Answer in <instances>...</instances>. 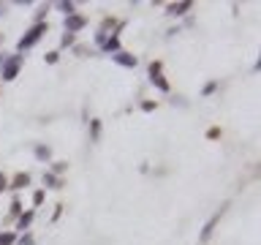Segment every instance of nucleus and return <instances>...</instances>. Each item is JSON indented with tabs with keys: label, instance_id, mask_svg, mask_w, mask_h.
Segmentation results:
<instances>
[{
	"label": "nucleus",
	"instance_id": "6",
	"mask_svg": "<svg viewBox=\"0 0 261 245\" xmlns=\"http://www.w3.org/2000/svg\"><path fill=\"white\" fill-rule=\"evenodd\" d=\"M112 60H115L117 65H123V68H136L139 65V57L131 55V52H123V49H120L117 55H112Z\"/></svg>",
	"mask_w": 261,
	"mask_h": 245
},
{
	"label": "nucleus",
	"instance_id": "9",
	"mask_svg": "<svg viewBox=\"0 0 261 245\" xmlns=\"http://www.w3.org/2000/svg\"><path fill=\"white\" fill-rule=\"evenodd\" d=\"M33 218H36V210H28V213H22L17 218V229L19 231H28V226L33 223Z\"/></svg>",
	"mask_w": 261,
	"mask_h": 245
},
{
	"label": "nucleus",
	"instance_id": "30",
	"mask_svg": "<svg viewBox=\"0 0 261 245\" xmlns=\"http://www.w3.org/2000/svg\"><path fill=\"white\" fill-rule=\"evenodd\" d=\"M6 63V55H3V52H0V65H3Z\"/></svg>",
	"mask_w": 261,
	"mask_h": 245
},
{
	"label": "nucleus",
	"instance_id": "22",
	"mask_svg": "<svg viewBox=\"0 0 261 245\" xmlns=\"http://www.w3.org/2000/svg\"><path fill=\"white\" fill-rule=\"evenodd\" d=\"M44 60L49 63V65H55V63L60 60V52H46V55H44Z\"/></svg>",
	"mask_w": 261,
	"mask_h": 245
},
{
	"label": "nucleus",
	"instance_id": "15",
	"mask_svg": "<svg viewBox=\"0 0 261 245\" xmlns=\"http://www.w3.org/2000/svg\"><path fill=\"white\" fill-rule=\"evenodd\" d=\"M60 46H76V33H63V38H60Z\"/></svg>",
	"mask_w": 261,
	"mask_h": 245
},
{
	"label": "nucleus",
	"instance_id": "14",
	"mask_svg": "<svg viewBox=\"0 0 261 245\" xmlns=\"http://www.w3.org/2000/svg\"><path fill=\"white\" fill-rule=\"evenodd\" d=\"M90 139L93 142L101 139V120H90Z\"/></svg>",
	"mask_w": 261,
	"mask_h": 245
},
{
	"label": "nucleus",
	"instance_id": "19",
	"mask_svg": "<svg viewBox=\"0 0 261 245\" xmlns=\"http://www.w3.org/2000/svg\"><path fill=\"white\" fill-rule=\"evenodd\" d=\"M65 169H68V161H55V167H52V175H63Z\"/></svg>",
	"mask_w": 261,
	"mask_h": 245
},
{
	"label": "nucleus",
	"instance_id": "23",
	"mask_svg": "<svg viewBox=\"0 0 261 245\" xmlns=\"http://www.w3.org/2000/svg\"><path fill=\"white\" fill-rule=\"evenodd\" d=\"M73 52H76L79 57H84L87 52H90V46H87V44H76V46H73Z\"/></svg>",
	"mask_w": 261,
	"mask_h": 245
},
{
	"label": "nucleus",
	"instance_id": "8",
	"mask_svg": "<svg viewBox=\"0 0 261 245\" xmlns=\"http://www.w3.org/2000/svg\"><path fill=\"white\" fill-rule=\"evenodd\" d=\"M30 185V175L28 172H17L14 177H9V188L11 191H22V188H28Z\"/></svg>",
	"mask_w": 261,
	"mask_h": 245
},
{
	"label": "nucleus",
	"instance_id": "28",
	"mask_svg": "<svg viewBox=\"0 0 261 245\" xmlns=\"http://www.w3.org/2000/svg\"><path fill=\"white\" fill-rule=\"evenodd\" d=\"M142 109H144V112H152V109H158V104H155V101H144Z\"/></svg>",
	"mask_w": 261,
	"mask_h": 245
},
{
	"label": "nucleus",
	"instance_id": "7",
	"mask_svg": "<svg viewBox=\"0 0 261 245\" xmlns=\"http://www.w3.org/2000/svg\"><path fill=\"white\" fill-rule=\"evenodd\" d=\"M191 9H193L191 0H180V3H169V6H166V14H169V17H185Z\"/></svg>",
	"mask_w": 261,
	"mask_h": 245
},
{
	"label": "nucleus",
	"instance_id": "25",
	"mask_svg": "<svg viewBox=\"0 0 261 245\" xmlns=\"http://www.w3.org/2000/svg\"><path fill=\"white\" fill-rule=\"evenodd\" d=\"M33 204H44V191H33Z\"/></svg>",
	"mask_w": 261,
	"mask_h": 245
},
{
	"label": "nucleus",
	"instance_id": "21",
	"mask_svg": "<svg viewBox=\"0 0 261 245\" xmlns=\"http://www.w3.org/2000/svg\"><path fill=\"white\" fill-rule=\"evenodd\" d=\"M49 11V3H44V6H38V11H36V25L38 22H44V14Z\"/></svg>",
	"mask_w": 261,
	"mask_h": 245
},
{
	"label": "nucleus",
	"instance_id": "27",
	"mask_svg": "<svg viewBox=\"0 0 261 245\" xmlns=\"http://www.w3.org/2000/svg\"><path fill=\"white\" fill-rule=\"evenodd\" d=\"M63 207H65V204H55V213H52V221H57V218L63 215Z\"/></svg>",
	"mask_w": 261,
	"mask_h": 245
},
{
	"label": "nucleus",
	"instance_id": "18",
	"mask_svg": "<svg viewBox=\"0 0 261 245\" xmlns=\"http://www.w3.org/2000/svg\"><path fill=\"white\" fill-rule=\"evenodd\" d=\"M215 90H218V82H215V79H212V82H207L204 88H202V96H212V93H215Z\"/></svg>",
	"mask_w": 261,
	"mask_h": 245
},
{
	"label": "nucleus",
	"instance_id": "1",
	"mask_svg": "<svg viewBox=\"0 0 261 245\" xmlns=\"http://www.w3.org/2000/svg\"><path fill=\"white\" fill-rule=\"evenodd\" d=\"M44 33H49V25H46V22L33 25V28L17 41V55H19V52H25V49H30V46H36V44L44 38Z\"/></svg>",
	"mask_w": 261,
	"mask_h": 245
},
{
	"label": "nucleus",
	"instance_id": "31",
	"mask_svg": "<svg viewBox=\"0 0 261 245\" xmlns=\"http://www.w3.org/2000/svg\"><path fill=\"white\" fill-rule=\"evenodd\" d=\"M0 41H3V33H0Z\"/></svg>",
	"mask_w": 261,
	"mask_h": 245
},
{
	"label": "nucleus",
	"instance_id": "12",
	"mask_svg": "<svg viewBox=\"0 0 261 245\" xmlns=\"http://www.w3.org/2000/svg\"><path fill=\"white\" fill-rule=\"evenodd\" d=\"M44 185L46 188H63V180L57 175H52V172H44Z\"/></svg>",
	"mask_w": 261,
	"mask_h": 245
},
{
	"label": "nucleus",
	"instance_id": "26",
	"mask_svg": "<svg viewBox=\"0 0 261 245\" xmlns=\"http://www.w3.org/2000/svg\"><path fill=\"white\" fill-rule=\"evenodd\" d=\"M6 188H9V175H6V172H0V194H3Z\"/></svg>",
	"mask_w": 261,
	"mask_h": 245
},
{
	"label": "nucleus",
	"instance_id": "5",
	"mask_svg": "<svg viewBox=\"0 0 261 245\" xmlns=\"http://www.w3.org/2000/svg\"><path fill=\"white\" fill-rule=\"evenodd\" d=\"M226 207H229V204H223V207H220V210H218V213H215V215H212V218H210V221H207V223H204V229H202V234H199V242H207V240H210V237H212V229H215V223L220 221V215H223V213H226Z\"/></svg>",
	"mask_w": 261,
	"mask_h": 245
},
{
	"label": "nucleus",
	"instance_id": "10",
	"mask_svg": "<svg viewBox=\"0 0 261 245\" xmlns=\"http://www.w3.org/2000/svg\"><path fill=\"white\" fill-rule=\"evenodd\" d=\"M120 28V22L115 17H104V22H101V28H98V33L101 36H109V30H117Z\"/></svg>",
	"mask_w": 261,
	"mask_h": 245
},
{
	"label": "nucleus",
	"instance_id": "11",
	"mask_svg": "<svg viewBox=\"0 0 261 245\" xmlns=\"http://www.w3.org/2000/svg\"><path fill=\"white\" fill-rule=\"evenodd\" d=\"M33 153H36L38 161H49V158H52V147H49V144H36Z\"/></svg>",
	"mask_w": 261,
	"mask_h": 245
},
{
	"label": "nucleus",
	"instance_id": "20",
	"mask_svg": "<svg viewBox=\"0 0 261 245\" xmlns=\"http://www.w3.org/2000/svg\"><path fill=\"white\" fill-rule=\"evenodd\" d=\"M19 215H22V202L14 199L11 202V218H19Z\"/></svg>",
	"mask_w": 261,
	"mask_h": 245
},
{
	"label": "nucleus",
	"instance_id": "4",
	"mask_svg": "<svg viewBox=\"0 0 261 245\" xmlns=\"http://www.w3.org/2000/svg\"><path fill=\"white\" fill-rule=\"evenodd\" d=\"M63 28H65V33H76V30H84V28H87V17H82V14H71V17H63Z\"/></svg>",
	"mask_w": 261,
	"mask_h": 245
},
{
	"label": "nucleus",
	"instance_id": "13",
	"mask_svg": "<svg viewBox=\"0 0 261 245\" xmlns=\"http://www.w3.org/2000/svg\"><path fill=\"white\" fill-rule=\"evenodd\" d=\"M57 9L63 11L65 17H71V14H76V3H73V0H60L57 3Z\"/></svg>",
	"mask_w": 261,
	"mask_h": 245
},
{
	"label": "nucleus",
	"instance_id": "3",
	"mask_svg": "<svg viewBox=\"0 0 261 245\" xmlns=\"http://www.w3.org/2000/svg\"><path fill=\"white\" fill-rule=\"evenodd\" d=\"M160 71H163V63H160V60H152V63H150V68H147V74H150V82L155 85V88H158L160 93H169V90H171V85L163 79V74H160Z\"/></svg>",
	"mask_w": 261,
	"mask_h": 245
},
{
	"label": "nucleus",
	"instance_id": "17",
	"mask_svg": "<svg viewBox=\"0 0 261 245\" xmlns=\"http://www.w3.org/2000/svg\"><path fill=\"white\" fill-rule=\"evenodd\" d=\"M17 245H36V237L30 231H22V237H17Z\"/></svg>",
	"mask_w": 261,
	"mask_h": 245
},
{
	"label": "nucleus",
	"instance_id": "24",
	"mask_svg": "<svg viewBox=\"0 0 261 245\" xmlns=\"http://www.w3.org/2000/svg\"><path fill=\"white\" fill-rule=\"evenodd\" d=\"M220 134H223V131H220L218 125H212V128L207 131V139H220Z\"/></svg>",
	"mask_w": 261,
	"mask_h": 245
},
{
	"label": "nucleus",
	"instance_id": "29",
	"mask_svg": "<svg viewBox=\"0 0 261 245\" xmlns=\"http://www.w3.org/2000/svg\"><path fill=\"white\" fill-rule=\"evenodd\" d=\"M0 14H6V3H0Z\"/></svg>",
	"mask_w": 261,
	"mask_h": 245
},
{
	"label": "nucleus",
	"instance_id": "2",
	"mask_svg": "<svg viewBox=\"0 0 261 245\" xmlns=\"http://www.w3.org/2000/svg\"><path fill=\"white\" fill-rule=\"evenodd\" d=\"M22 55H11L6 57V63L0 65V76H3V82H14V79L19 76V68H22Z\"/></svg>",
	"mask_w": 261,
	"mask_h": 245
},
{
	"label": "nucleus",
	"instance_id": "16",
	"mask_svg": "<svg viewBox=\"0 0 261 245\" xmlns=\"http://www.w3.org/2000/svg\"><path fill=\"white\" fill-rule=\"evenodd\" d=\"M14 242H17L14 231H0V245H14Z\"/></svg>",
	"mask_w": 261,
	"mask_h": 245
}]
</instances>
